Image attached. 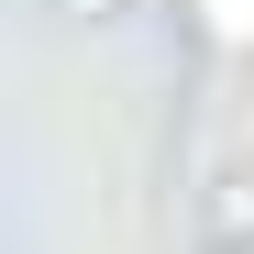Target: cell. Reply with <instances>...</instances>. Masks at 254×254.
Segmentation results:
<instances>
[{
  "label": "cell",
  "instance_id": "cell-4",
  "mask_svg": "<svg viewBox=\"0 0 254 254\" xmlns=\"http://www.w3.org/2000/svg\"><path fill=\"white\" fill-rule=\"evenodd\" d=\"M210 254H232V243H210Z\"/></svg>",
  "mask_w": 254,
  "mask_h": 254
},
{
  "label": "cell",
  "instance_id": "cell-1",
  "mask_svg": "<svg viewBox=\"0 0 254 254\" xmlns=\"http://www.w3.org/2000/svg\"><path fill=\"white\" fill-rule=\"evenodd\" d=\"M210 243H232V254L254 243V188H243V177H221V188H210Z\"/></svg>",
  "mask_w": 254,
  "mask_h": 254
},
{
  "label": "cell",
  "instance_id": "cell-2",
  "mask_svg": "<svg viewBox=\"0 0 254 254\" xmlns=\"http://www.w3.org/2000/svg\"><path fill=\"white\" fill-rule=\"evenodd\" d=\"M199 22L221 33V45H243V56H254V0H199Z\"/></svg>",
  "mask_w": 254,
  "mask_h": 254
},
{
  "label": "cell",
  "instance_id": "cell-3",
  "mask_svg": "<svg viewBox=\"0 0 254 254\" xmlns=\"http://www.w3.org/2000/svg\"><path fill=\"white\" fill-rule=\"evenodd\" d=\"M56 11H77V22H111V11H133V0H56Z\"/></svg>",
  "mask_w": 254,
  "mask_h": 254
}]
</instances>
